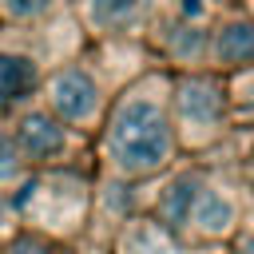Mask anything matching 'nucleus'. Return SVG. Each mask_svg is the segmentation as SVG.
Instances as JSON below:
<instances>
[{
	"label": "nucleus",
	"mask_w": 254,
	"mask_h": 254,
	"mask_svg": "<svg viewBox=\"0 0 254 254\" xmlns=\"http://www.w3.org/2000/svg\"><path fill=\"white\" fill-rule=\"evenodd\" d=\"M107 143H111V159H115L119 171L147 175V171L167 163V155H171V127H167L159 103L127 99L115 111V119H111Z\"/></svg>",
	"instance_id": "1"
},
{
	"label": "nucleus",
	"mask_w": 254,
	"mask_h": 254,
	"mask_svg": "<svg viewBox=\"0 0 254 254\" xmlns=\"http://www.w3.org/2000/svg\"><path fill=\"white\" fill-rule=\"evenodd\" d=\"M48 99H52V111H56L60 119H67V123H79V119H87V115L95 111V103H99V91H95V83H91L83 71L67 67V71H60V75L52 79V87H48Z\"/></svg>",
	"instance_id": "2"
},
{
	"label": "nucleus",
	"mask_w": 254,
	"mask_h": 254,
	"mask_svg": "<svg viewBox=\"0 0 254 254\" xmlns=\"http://www.w3.org/2000/svg\"><path fill=\"white\" fill-rule=\"evenodd\" d=\"M60 147H64V127H60L52 115H36V111L24 115L16 151H24V155H32V159H52Z\"/></svg>",
	"instance_id": "3"
},
{
	"label": "nucleus",
	"mask_w": 254,
	"mask_h": 254,
	"mask_svg": "<svg viewBox=\"0 0 254 254\" xmlns=\"http://www.w3.org/2000/svg\"><path fill=\"white\" fill-rule=\"evenodd\" d=\"M179 111L190 123H214L222 111V91L210 79H183L179 83Z\"/></svg>",
	"instance_id": "4"
},
{
	"label": "nucleus",
	"mask_w": 254,
	"mask_h": 254,
	"mask_svg": "<svg viewBox=\"0 0 254 254\" xmlns=\"http://www.w3.org/2000/svg\"><path fill=\"white\" fill-rule=\"evenodd\" d=\"M32 87H36V64L28 56L0 52V111L12 107V103H20Z\"/></svg>",
	"instance_id": "5"
},
{
	"label": "nucleus",
	"mask_w": 254,
	"mask_h": 254,
	"mask_svg": "<svg viewBox=\"0 0 254 254\" xmlns=\"http://www.w3.org/2000/svg\"><path fill=\"white\" fill-rule=\"evenodd\" d=\"M214 56L222 64H246L254 60V20H230L214 36Z\"/></svg>",
	"instance_id": "6"
},
{
	"label": "nucleus",
	"mask_w": 254,
	"mask_h": 254,
	"mask_svg": "<svg viewBox=\"0 0 254 254\" xmlns=\"http://www.w3.org/2000/svg\"><path fill=\"white\" fill-rule=\"evenodd\" d=\"M143 8H147V0H87V4H83L87 20H91L95 28H123V24H131Z\"/></svg>",
	"instance_id": "7"
},
{
	"label": "nucleus",
	"mask_w": 254,
	"mask_h": 254,
	"mask_svg": "<svg viewBox=\"0 0 254 254\" xmlns=\"http://www.w3.org/2000/svg\"><path fill=\"white\" fill-rule=\"evenodd\" d=\"M190 214H194V222H198L206 234H218V230H226V226H230V218H234L230 202H226L218 190H198V194H194V206H190Z\"/></svg>",
	"instance_id": "8"
},
{
	"label": "nucleus",
	"mask_w": 254,
	"mask_h": 254,
	"mask_svg": "<svg viewBox=\"0 0 254 254\" xmlns=\"http://www.w3.org/2000/svg\"><path fill=\"white\" fill-rule=\"evenodd\" d=\"M194 194H198V187H194V179H179L167 194H163V218H167V226H183L187 218H190V206H194Z\"/></svg>",
	"instance_id": "9"
},
{
	"label": "nucleus",
	"mask_w": 254,
	"mask_h": 254,
	"mask_svg": "<svg viewBox=\"0 0 254 254\" xmlns=\"http://www.w3.org/2000/svg\"><path fill=\"white\" fill-rule=\"evenodd\" d=\"M4 4V12L12 16V20H36V16H44L56 0H0Z\"/></svg>",
	"instance_id": "10"
},
{
	"label": "nucleus",
	"mask_w": 254,
	"mask_h": 254,
	"mask_svg": "<svg viewBox=\"0 0 254 254\" xmlns=\"http://www.w3.org/2000/svg\"><path fill=\"white\" fill-rule=\"evenodd\" d=\"M20 171V151H16V139L0 131V179H12Z\"/></svg>",
	"instance_id": "11"
},
{
	"label": "nucleus",
	"mask_w": 254,
	"mask_h": 254,
	"mask_svg": "<svg viewBox=\"0 0 254 254\" xmlns=\"http://www.w3.org/2000/svg\"><path fill=\"white\" fill-rule=\"evenodd\" d=\"M198 48H202V32H198V28H183L179 40H175V52H179V56H194Z\"/></svg>",
	"instance_id": "12"
},
{
	"label": "nucleus",
	"mask_w": 254,
	"mask_h": 254,
	"mask_svg": "<svg viewBox=\"0 0 254 254\" xmlns=\"http://www.w3.org/2000/svg\"><path fill=\"white\" fill-rule=\"evenodd\" d=\"M8 254H52L40 238H20V242H12V250Z\"/></svg>",
	"instance_id": "13"
},
{
	"label": "nucleus",
	"mask_w": 254,
	"mask_h": 254,
	"mask_svg": "<svg viewBox=\"0 0 254 254\" xmlns=\"http://www.w3.org/2000/svg\"><path fill=\"white\" fill-rule=\"evenodd\" d=\"M183 12L190 16V12H198V0H183Z\"/></svg>",
	"instance_id": "14"
},
{
	"label": "nucleus",
	"mask_w": 254,
	"mask_h": 254,
	"mask_svg": "<svg viewBox=\"0 0 254 254\" xmlns=\"http://www.w3.org/2000/svg\"><path fill=\"white\" fill-rule=\"evenodd\" d=\"M242 254H254V238H246V242H242Z\"/></svg>",
	"instance_id": "15"
},
{
	"label": "nucleus",
	"mask_w": 254,
	"mask_h": 254,
	"mask_svg": "<svg viewBox=\"0 0 254 254\" xmlns=\"http://www.w3.org/2000/svg\"><path fill=\"white\" fill-rule=\"evenodd\" d=\"M0 218H4V206H0Z\"/></svg>",
	"instance_id": "16"
}]
</instances>
